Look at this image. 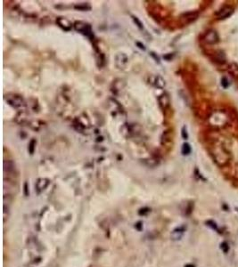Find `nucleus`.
Here are the masks:
<instances>
[{"label":"nucleus","instance_id":"obj_1","mask_svg":"<svg viewBox=\"0 0 238 267\" xmlns=\"http://www.w3.org/2000/svg\"><path fill=\"white\" fill-rule=\"evenodd\" d=\"M74 29L78 31V32H80L84 35H86L87 37L90 38H93V32H92V29H91V26L87 23V22H81V21H78V22H76L74 24Z\"/></svg>","mask_w":238,"mask_h":267},{"label":"nucleus","instance_id":"obj_2","mask_svg":"<svg viewBox=\"0 0 238 267\" xmlns=\"http://www.w3.org/2000/svg\"><path fill=\"white\" fill-rule=\"evenodd\" d=\"M234 13V8L230 6H225L222 7L217 13L216 15L218 16V19L219 20H224V19H227L228 18L229 16L233 14Z\"/></svg>","mask_w":238,"mask_h":267},{"label":"nucleus","instance_id":"obj_3","mask_svg":"<svg viewBox=\"0 0 238 267\" xmlns=\"http://www.w3.org/2000/svg\"><path fill=\"white\" fill-rule=\"evenodd\" d=\"M203 41L209 45H213L218 42V35L215 30H209L205 33L203 37Z\"/></svg>","mask_w":238,"mask_h":267},{"label":"nucleus","instance_id":"obj_4","mask_svg":"<svg viewBox=\"0 0 238 267\" xmlns=\"http://www.w3.org/2000/svg\"><path fill=\"white\" fill-rule=\"evenodd\" d=\"M129 62V58L125 54L120 53L115 57V64L119 69H125Z\"/></svg>","mask_w":238,"mask_h":267},{"label":"nucleus","instance_id":"obj_5","mask_svg":"<svg viewBox=\"0 0 238 267\" xmlns=\"http://www.w3.org/2000/svg\"><path fill=\"white\" fill-rule=\"evenodd\" d=\"M56 23L58 24V26L60 28H62L63 30H65V31L71 30V27H72L71 22L69 20H67L66 18H63V17H58L56 19Z\"/></svg>","mask_w":238,"mask_h":267},{"label":"nucleus","instance_id":"obj_6","mask_svg":"<svg viewBox=\"0 0 238 267\" xmlns=\"http://www.w3.org/2000/svg\"><path fill=\"white\" fill-rule=\"evenodd\" d=\"M198 13L197 12H188L184 13L181 16V20L185 22V23H190L192 22L193 21L196 20L198 17Z\"/></svg>","mask_w":238,"mask_h":267},{"label":"nucleus","instance_id":"obj_7","mask_svg":"<svg viewBox=\"0 0 238 267\" xmlns=\"http://www.w3.org/2000/svg\"><path fill=\"white\" fill-rule=\"evenodd\" d=\"M158 101H159V104H160V106L162 109H166L169 106V103H170L169 96L166 93H162V95H161L160 96H159Z\"/></svg>","mask_w":238,"mask_h":267},{"label":"nucleus","instance_id":"obj_8","mask_svg":"<svg viewBox=\"0 0 238 267\" xmlns=\"http://www.w3.org/2000/svg\"><path fill=\"white\" fill-rule=\"evenodd\" d=\"M50 183V180L47 178H39L38 179L37 183H36V188L38 192L44 191L46 188L49 185Z\"/></svg>","mask_w":238,"mask_h":267},{"label":"nucleus","instance_id":"obj_9","mask_svg":"<svg viewBox=\"0 0 238 267\" xmlns=\"http://www.w3.org/2000/svg\"><path fill=\"white\" fill-rule=\"evenodd\" d=\"M186 231V227L185 226H179V227H177L175 230H174L171 233V237L173 238V240L175 241H178V240H180L183 235Z\"/></svg>","mask_w":238,"mask_h":267},{"label":"nucleus","instance_id":"obj_10","mask_svg":"<svg viewBox=\"0 0 238 267\" xmlns=\"http://www.w3.org/2000/svg\"><path fill=\"white\" fill-rule=\"evenodd\" d=\"M8 102H9V104L10 105H12V106H13V107H19V106H21L22 103V99L20 97V96H14V97H12V98H8Z\"/></svg>","mask_w":238,"mask_h":267},{"label":"nucleus","instance_id":"obj_11","mask_svg":"<svg viewBox=\"0 0 238 267\" xmlns=\"http://www.w3.org/2000/svg\"><path fill=\"white\" fill-rule=\"evenodd\" d=\"M165 85H166L165 80L163 79V78H162L161 76H157V77H155L154 86H155L156 87L160 88V89H162V88H164Z\"/></svg>","mask_w":238,"mask_h":267},{"label":"nucleus","instance_id":"obj_12","mask_svg":"<svg viewBox=\"0 0 238 267\" xmlns=\"http://www.w3.org/2000/svg\"><path fill=\"white\" fill-rule=\"evenodd\" d=\"M229 73L235 78H238V64L237 63H231L228 68Z\"/></svg>","mask_w":238,"mask_h":267},{"label":"nucleus","instance_id":"obj_13","mask_svg":"<svg viewBox=\"0 0 238 267\" xmlns=\"http://www.w3.org/2000/svg\"><path fill=\"white\" fill-rule=\"evenodd\" d=\"M4 167H5V171H7L8 173H12L15 170V165L13 161L10 160H6L4 162Z\"/></svg>","mask_w":238,"mask_h":267},{"label":"nucleus","instance_id":"obj_14","mask_svg":"<svg viewBox=\"0 0 238 267\" xmlns=\"http://www.w3.org/2000/svg\"><path fill=\"white\" fill-rule=\"evenodd\" d=\"M36 144H37V142H36V140H35V139L30 140V142H29V148H28L29 152L30 154H33V153H34Z\"/></svg>","mask_w":238,"mask_h":267},{"label":"nucleus","instance_id":"obj_15","mask_svg":"<svg viewBox=\"0 0 238 267\" xmlns=\"http://www.w3.org/2000/svg\"><path fill=\"white\" fill-rule=\"evenodd\" d=\"M190 152H191V146H190L189 144L185 143L182 146V154L183 155H188Z\"/></svg>","mask_w":238,"mask_h":267},{"label":"nucleus","instance_id":"obj_16","mask_svg":"<svg viewBox=\"0 0 238 267\" xmlns=\"http://www.w3.org/2000/svg\"><path fill=\"white\" fill-rule=\"evenodd\" d=\"M132 19H133V21H134V22L136 23V25L137 26V28L139 29H144V25H143V23L141 22V21L137 18V17H136V16H132Z\"/></svg>","mask_w":238,"mask_h":267},{"label":"nucleus","instance_id":"obj_17","mask_svg":"<svg viewBox=\"0 0 238 267\" xmlns=\"http://www.w3.org/2000/svg\"><path fill=\"white\" fill-rule=\"evenodd\" d=\"M75 9L82 10V11H87V10H90L91 7H90L89 6H86V5H78V6H75Z\"/></svg>","mask_w":238,"mask_h":267},{"label":"nucleus","instance_id":"obj_18","mask_svg":"<svg viewBox=\"0 0 238 267\" xmlns=\"http://www.w3.org/2000/svg\"><path fill=\"white\" fill-rule=\"evenodd\" d=\"M181 135H182V137H183L185 140L188 139V134H187V130H186V127H183Z\"/></svg>","mask_w":238,"mask_h":267},{"label":"nucleus","instance_id":"obj_19","mask_svg":"<svg viewBox=\"0 0 238 267\" xmlns=\"http://www.w3.org/2000/svg\"><path fill=\"white\" fill-rule=\"evenodd\" d=\"M221 248H222V250H223L225 253H228V251L229 249V247H228L227 242H223V243L221 244Z\"/></svg>","mask_w":238,"mask_h":267},{"label":"nucleus","instance_id":"obj_20","mask_svg":"<svg viewBox=\"0 0 238 267\" xmlns=\"http://www.w3.org/2000/svg\"><path fill=\"white\" fill-rule=\"evenodd\" d=\"M228 85H229V83H228V78H227V77H223V78H222V86H223L224 87H228Z\"/></svg>","mask_w":238,"mask_h":267},{"label":"nucleus","instance_id":"obj_21","mask_svg":"<svg viewBox=\"0 0 238 267\" xmlns=\"http://www.w3.org/2000/svg\"><path fill=\"white\" fill-rule=\"evenodd\" d=\"M150 55L155 60V61H157V62H160V58H159V56L155 54V53H153V52H151L150 53Z\"/></svg>","mask_w":238,"mask_h":267},{"label":"nucleus","instance_id":"obj_22","mask_svg":"<svg viewBox=\"0 0 238 267\" xmlns=\"http://www.w3.org/2000/svg\"><path fill=\"white\" fill-rule=\"evenodd\" d=\"M136 45L138 46V47H139V48H140L141 50H144V51L146 50V47H145V45H143L142 43H140V42H136Z\"/></svg>","mask_w":238,"mask_h":267},{"label":"nucleus","instance_id":"obj_23","mask_svg":"<svg viewBox=\"0 0 238 267\" xmlns=\"http://www.w3.org/2000/svg\"><path fill=\"white\" fill-rule=\"evenodd\" d=\"M149 210H150L149 208H144V209L142 208V209L139 211V214H140V215H146V213H148Z\"/></svg>","mask_w":238,"mask_h":267},{"label":"nucleus","instance_id":"obj_24","mask_svg":"<svg viewBox=\"0 0 238 267\" xmlns=\"http://www.w3.org/2000/svg\"><path fill=\"white\" fill-rule=\"evenodd\" d=\"M24 194H25L26 196L29 195V192H28V184H27V183H24Z\"/></svg>","mask_w":238,"mask_h":267},{"label":"nucleus","instance_id":"obj_25","mask_svg":"<svg viewBox=\"0 0 238 267\" xmlns=\"http://www.w3.org/2000/svg\"><path fill=\"white\" fill-rule=\"evenodd\" d=\"M164 58H165L166 60H169L170 58H172V55H171V54H168V55H165Z\"/></svg>","mask_w":238,"mask_h":267},{"label":"nucleus","instance_id":"obj_26","mask_svg":"<svg viewBox=\"0 0 238 267\" xmlns=\"http://www.w3.org/2000/svg\"><path fill=\"white\" fill-rule=\"evenodd\" d=\"M185 267H195L194 265H192V264H188V265H186Z\"/></svg>","mask_w":238,"mask_h":267},{"label":"nucleus","instance_id":"obj_27","mask_svg":"<svg viewBox=\"0 0 238 267\" xmlns=\"http://www.w3.org/2000/svg\"><path fill=\"white\" fill-rule=\"evenodd\" d=\"M236 209H237V210H238V208H236Z\"/></svg>","mask_w":238,"mask_h":267}]
</instances>
